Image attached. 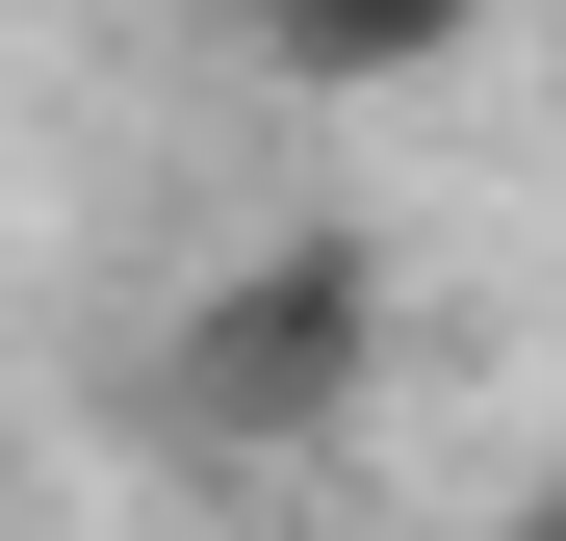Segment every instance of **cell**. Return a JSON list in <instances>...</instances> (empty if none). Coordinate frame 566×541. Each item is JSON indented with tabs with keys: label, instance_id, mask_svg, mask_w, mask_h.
<instances>
[{
	"label": "cell",
	"instance_id": "7a4b0ae2",
	"mask_svg": "<svg viewBox=\"0 0 566 541\" xmlns=\"http://www.w3.org/2000/svg\"><path fill=\"white\" fill-rule=\"evenodd\" d=\"M490 541H566V465H541V490H515V516H490Z\"/></svg>",
	"mask_w": 566,
	"mask_h": 541
},
{
	"label": "cell",
	"instance_id": "6da1fadb",
	"mask_svg": "<svg viewBox=\"0 0 566 541\" xmlns=\"http://www.w3.org/2000/svg\"><path fill=\"white\" fill-rule=\"evenodd\" d=\"M360 387H387V258L335 207H283L258 258H207L180 335H155V438L180 465H283V438H335Z\"/></svg>",
	"mask_w": 566,
	"mask_h": 541
}]
</instances>
